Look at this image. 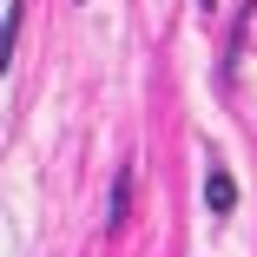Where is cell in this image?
<instances>
[{"instance_id": "7a4b0ae2", "label": "cell", "mask_w": 257, "mask_h": 257, "mask_svg": "<svg viewBox=\"0 0 257 257\" xmlns=\"http://www.w3.org/2000/svg\"><path fill=\"white\" fill-rule=\"evenodd\" d=\"M125 218H132V159H125V165H119V178H112V211H106V224L119 231Z\"/></svg>"}, {"instance_id": "6da1fadb", "label": "cell", "mask_w": 257, "mask_h": 257, "mask_svg": "<svg viewBox=\"0 0 257 257\" xmlns=\"http://www.w3.org/2000/svg\"><path fill=\"white\" fill-rule=\"evenodd\" d=\"M231 204H237V185H231L224 165H211V172H204V211H211V218H231Z\"/></svg>"}]
</instances>
